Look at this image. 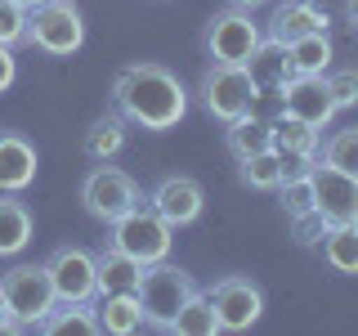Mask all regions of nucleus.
Here are the masks:
<instances>
[{
  "label": "nucleus",
  "instance_id": "1",
  "mask_svg": "<svg viewBox=\"0 0 358 336\" xmlns=\"http://www.w3.org/2000/svg\"><path fill=\"white\" fill-rule=\"evenodd\" d=\"M112 99H117L121 117H130L143 130H171L188 112V90L179 76L162 63H130L112 81Z\"/></svg>",
  "mask_w": 358,
  "mask_h": 336
},
{
  "label": "nucleus",
  "instance_id": "2",
  "mask_svg": "<svg viewBox=\"0 0 358 336\" xmlns=\"http://www.w3.org/2000/svg\"><path fill=\"white\" fill-rule=\"evenodd\" d=\"M197 291V283L184 274L179 265L171 260H157V265H143L139 274V287H134V296H139V309H143V323L157 332H171L175 314L184 309V300Z\"/></svg>",
  "mask_w": 358,
  "mask_h": 336
},
{
  "label": "nucleus",
  "instance_id": "3",
  "mask_svg": "<svg viewBox=\"0 0 358 336\" xmlns=\"http://www.w3.org/2000/svg\"><path fill=\"white\" fill-rule=\"evenodd\" d=\"M112 238L108 246H117V251H126L130 260L139 265H157V260H171V224H166L148 202H134L126 216H117L108 224Z\"/></svg>",
  "mask_w": 358,
  "mask_h": 336
},
{
  "label": "nucleus",
  "instance_id": "4",
  "mask_svg": "<svg viewBox=\"0 0 358 336\" xmlns=\"http://www.w3.org/2000/svg\"><path fill=\"white\" fill-rule=\"evenodd\" d=\"M27 45H36L50 59H67L85 45V18L72 0H45L27 9Z\"/></svg>",
  "mask_w": 358,
  "mask_h": 336
},
{
  "label": "nucleus",
  "instance_id": "5",
  "mask_svg": "<svg viewBox=\"0 0 358 336\" xmlns=\"http://www.w3.org/2000/svg\"><path fill=\"white\" fill-rule=\"evenodd\" d=\"M0 291H5V305L9 318H14V332L22 328H36V323L59 305L50 283V269L45 265H14L9 274H0Z\"/></svg>",
  "mask_w": 358,
  "mask_h": 336
},
{
  "label": "nucleus",
  "instance_id": "6",
  "mask_svg": "<svg viewBox=\"0 0 358 336\" xmlns=\"http://www.w3.org/2000/svg\"><path fill=\"white\" fill-rule=\"evenodd\" d=\"M197 94H201V108L215 121H224V126L255 108V81L246 72V63H210Z\"/></svg>",
  "mask_w": 358,
  "mask_h": 336
},
{
  "label": "nucleus",
  "instance_id": "7",
  "mask_svg": "<svg viewBox=\"0 0 358 336\" xmlns=\"http://www.w3.org/2000/svg\"><path fill=\"white\" fill-rule=\"evenodd\" d=\"M260 22L251 18V9H220L215 18L206 22V54L210 63H246L255 54V45H260Z\"/></svg>",
  "mask_w": 358,
  "mask_h": 336
},
{
  "label": "nucleus",
  "instance_id": "8",
  "mask_svg": "<svg viewBox=\"0 0 358 336\" xmlns=\"http://www.w3.org/2000/svg\"><path fill=\"white\" fill-rule=\"evenodd\" d=\"M81 202H85V211L94 220H103L112 224L117 216H126V211L134 206V202H143L139 197V184L121 171V166H94V171L85 175V184H81Z\"/></svg>",
  "mask_w": 358,
  "mask_h": 336
},
{
  "label": "nucleus",
  "instance_id": "9",
  "mask_svg": "<svg viewBox=\"0 0 358 336\" xmlns=\"http://www.w3.org/2000/svg\"><path fill=\"white\" fill-rule=\"evenodd\" d=\"M313 179V211H318L327 224H358V179L336 171L327 162L309 166Z\"/></svg>",
  "mask_w": 358,
  "mask_h": 336
},
{
  "label": "nucleus",
  "instance_id": "10",
  "mask_svg": "<svg viewBox=\"0 0 358 336\" xmlns=\"http://www.w3.org/2000/svg\"><path fill=\"white\" fill-rule=\"evenodd\" d=\"M206 296H210V305H215V314H220V332H246L264 314V291L255 287L251 278H242V274L220 278Z\"/></svg>",
  "mask_w": 358,
  "mask_h": 336
},
{
  "label": "nucleus",
  "instance_id": "11",
  "mask_svg": "<svg viewBox=\"0 0 358 336\" xmlns=\"http://www.w3.org/2000/svg\"><path fill=\"white\" fill-rule=\"evenodd\" d=\"M50 269V283H54V296L59 300H90L99 296V278H94V255L85 251V246H59V251L45 260Z\"/></svg>",
  "mask_w": 358,
  "mask_h": 336
},
{
  "label": "nucleus",
  "instance_id": "12",
  "mask_svg": "<svg viewBox=\"0 0 358 336\" xmlns=\"http://www.w3.org/2000/svg\"><path fill=\"white\" fill-rule=\"evenodd\" d=\"M148 206L162 216L171 229H184V224H193L201 216V206H206V193H201V184L193 175H166L162 184L152 188Z\"/></svg>",
  "mask_w": 358,
  "mask_h": 336
},
{
  "label": "nucleus",
  "instance_id": "13",
  "mask_svg": "<svg viewBox=\"0 0 358 336\" xmlns=\"http://www.w3.org/2000/svg\"><path fill=\"white\" fill-rule=\"evenodd\" d=\"M282 112L318 130V126H327L341 108H336V99H331V90H327L322 76H291L282 85Z\"/></svg>",
  "mask_w": 358,
  "mask_h": 336
},
{
  "label": "nucleus",
  "instance_id": "14",
  "mask_svg": "<svg viewBox=\"0 0 358 336\" xmlns=\"http://www.w3.org/2000/svg\"><path fill=\"white\" fill-rule=\"evenodd\" d=\"M273 153L282 157L287 175L309 171L313 157H318V130L305 126V121H296V117H287V112H278L273 117Z\"/></svg>",
  "mask_w": 358,
  "mask_h": 336
},
{
  "label": "nucleus",
  "instance_id": "15",
  "mask_svg": "<svg viewBox=\"0 0 358 336\" xmlns=\"http://www.w3.org/2000/svg\"><path fill=\"white\" fill-rule=\"evenodd\" d=\"M327 9L313 5V0H287V5L273 9V18H268V36L273 41H300V36H313V31H327Z\"/></svg>",
  "mask_w": 358,
  "mask_h": 336
},
{
  "label": "nucleus",
  "instance_id": "16",
  "mask_svg": "<svg viewBox=\"0 0 358 336\" xmlns=\"http://www.w3.org/2000/svg\"><path fill=\"white\" fill-rule=\"evenodd\" d=\"M36 179V148L22 134L0 130V193H22Z\"/></svg>",
  "mask_w": 358,
  "mask_h": 336
},
{
  "label": "nucleus",
  "instance_id": "17",
  "mask_svg": "<svg viewBox=\"0 0 358 336\" xmlns=\"http://www.w3.org/2000/svg\"><path fill=\"white\" fill-rule=\"evenodd\" d=\"M246 72H251L255 90H282L291 76H296V67H291V50L282 41H260L255 45V54L246 59Z\"/></svg>",
  "mask_w": 358,
  "mask_h": 336
},
{
  "label": "nucleus",
  "instance_id": "18",
  "mask_svg": "<svg viewBox=\"0 0 358 336\" xmlns=\"http://www.w3.org/2000/svg\"><path fill=\"white\" fill-rule=\"evenodd\" d=\"M94 318H99V332H108V336H130V332H139V328H143L139 296H134V291H112V296H99Z\"/></svg>",
  "mask_w": 358,
  "mask_h": 336
},
{
  "label": "nucleus",
  "instance_id": "19",
  "mask_svg": "<svg viewBox=\"0 0 358 336\" xmlns=\"http://www.w3.org/2000/svg\"><path fill=\"white\" fill-rule=\"evenodd\" d=\"M139 274H143V265L130 260V255L117 251V246H103V251L94 255L99 296H112V291H134V287H139Z\"/></svg>",
  "mask_w": 358,
  "mask_h": 336
},
{
  "label": "nucleus",
  "instance_id": "20",
  "mask_svg": "<svg viewBox=\"0 0 358 336\" xmlns=\"http://www.w3.org/2000/svg\"><path fill=\"white\" fill-rule=\"evenodd\" d=\"M36 332H45V336H72V332L76 336H99V318L81 300H59V305L36 323Z\"/></svg>",
  "mask_w": 358,
  "mask_h": 336
},
{
  "label": "nucleus",
  "instance_id": "21",
  "mask_svg": "<svg viewBox=\"0 0 358 336\" xmlns=\"http://www.w3.org/2000/svg\"><path fill=\"white\" fill-rule=\"evenodd\" d=\"M224 139H229V153L238 157H251V153H264V148H273V121H264V117H255V108L246 112V117L238 121H229V130H224Z\"/></svg>",
  "mask_w": 358,
  "mask_h": 336
},
{
  "label": "nucleus",
  "instance_id": "22",
  "mask_svg": "<svg viewBox=\"0 0 358 336\" xmlns=\"http://www.w3.org/2000/svg\"><path fill=\"white\" fill-rule=\"evenodd\" d=\"M31 242V211L14 193H0V255H18Z\"/></svg>",
  "mask_w": 358,
  "mask_h": 336
},
{
  "label": "nucleus",
  "instance_id": "23",
  "mask_svg": "<svg viewBox=\"0 0 358 336\" xmlns=\"http://www.w3.org/2000/svg\"><path fill=\"white\" fill-rule=\"evenodd\" d=\"M318 242H322V260L336 274H358V224H327Z\"/></svg>",
  "mask_w": 358,
  "mask_h": 336
},
{
  "label": "nucleus",
  "instance_id": "24",
  "mask_svg": "<svg viewBox=\"0 0 358 336\" xmlns=\"http://www.w3.org/2000/svg\"><path fill=\"white\" fill-rule=\"evenodd\" d=\"M171 332H179V336H215L220 332V314H215L206 291H193V296L184 300V309L175 314Z\"/></svg>",
  "mask_w": 358,
  "mask_h": 336
},
{
  "label": "nucleus",
  "instance_id": "25",
  "mask_svg": "<svg viewBox=\"0 0 358 336\" xmlns=\"http://www.w3.org/2000/svg\"><path fill=\"white\" fill-rule=\"evenodd\" d=\"M238 175H242L246 188H255V193H273V188L282 184L287 166H282V157H278L273 148H264V153L242 157V162H238Z\"/></svg>",
  "mask_w": 358,
  "mask_h": 336
},
{
  "label": "nucleus",
  "instance_id": "26",
  "mask_svg": "<svg viewBox=\"0 0 358 336\" xmlns=\"http://www.w3.org/2000/svg\"><path fill=\"white\" fill-rule=\"evenodd\" d=\"M287 50H291V67H296V76H322L331 67V41H327V31L300 36V41H291Z\"/></svg>",
  "mask_w": 358,
  "mask_h": 336
},
{
  "label": "nucleus",
  "instance_id": "27",
  "mask_svg": "<svg viewBox=\"0 0 358 336\" xmlns=\"http://www.w3.org/2000/svg\"><path fill=\"white\" fill-rule=\"evenodd\" d=\"M121 148H126V121H121L117 112H112V117H99L85 134V153L94 157V162H112Z\"/></svg>",
  "mask_w": 358,
  "mask_h": 336
},
{
  "label": "nucleus",
  "instance_id": "28",
  "mask_svg": "<svg viewBox=\"0 0 358 336\" xmlns=\"http://www.w3.org/2000/svg\"><path fill=\"white\" fill-rule=\"evenodd\" d=\"M273 193H278V202H282L287 220H291V216H305V211H313V179H309V171L282 175V184H278Z\"/></svg>",
  "mask_w": 358,
  "mask_h": 336
},
{
  "label": "nucleus",
  "instance_id": "29",
  "mask_svg": "<svg viewBox=\"0 0 358 336\" xmlns=\"http://www.w3.org/2000/svg\"><path fill=\"white\" fill-rule=\"evenodd\" d=\"M322 162L358 179V126H350V130H336L331 139H327V148H322Z\"/></svg>",
  "mask_w": 358,
  "mask_h": 336
},
{
  "label": "nucleus",
  "instance_id": "30",
  "mask_svg": "<svg viewBox=\"0 0 358 336\" xmlns=\"http://www.w3.org/2000/svg\"><path fill=\"white\" fill-rule=\"evenodd\" d=\"M27 41V9L14 5V0H0V45H22Z\"/></svg>",
  "mask_w": 358,
  "mask_h": 336
},
{
  "label": "nucleus",
  "instance_id": "31",
  "mask_svg": "<svg viewBox=\"0 0 358 336\" xmlns=\"http://www.w3.org/2000/svg\"><path fill=\"white\" fill-rule=\"evenodd\" d=\"M322 81H327L331 90V99H336V108H354L358 104V72H322Z\"/></svg>",
  "mask_w": 358,
  "mask_h": 336
},
{
  "label": "nucleus",
  "instance_id": "32",
  "mask_svg": "<svg viewBox=\"0 0 358 336\" xmlns=\"http://www.w3.org/2000/svg\"><path fill=\"white\" fill-rule=\"evenodd\" d=\"M291 229H296V242L313 246V242L322 238V229H327V220H322L318 211H305V216H291Z\"/></svg>",
  "mask_w": 358,
  "mask_h": 336
},
{
  "label": "nucleus",
  "instance_id": "33",
  "mask_svg": "<svg viewBox=\"0 0 358 336\" xmlns=\"http://www.w3.org/2000/svg\"><path fill=\"white\" fill-rule=\"evenodd\" d=\"M14 81H18V59H14V50H9V45H0V94H5Z\"/></svg>",
  "mask_w": 358,
  "mask_h": 336
},
{
  "label": "nucleus",
  "instance_id": "34",
  "mask_svg": "<svg viewBox=\"0 0 358 336\" xmlns=\"http://www.w3.org/2000/svg\"><path fill=\"white\" fill-rule=\"evenodd\" d=\"M0 332H14V318H9V305H5V291H0Z\"/></svg>",
  "mask_w": 358,
  "mask_h": 336
},
{
  "label": "nucleus",
  "instance_id": "35",
  "mask_svg": "<svg viewBox=\"0 0 358 336\" xmlns=\"http://www.w3.org/2000/svg\"><path fill=\"white\" fill-rule=\"evenodd\" d=\"M345 18H350L354 27H358V0H345Z\"/></svg>",
  "mask_w": 358,
  "mask_h": 336
},
{
  "label": "nucleus",
  "instance_id": "36",
  "mask_svg": "<svg viewBox=\"0 0 358 336\" xmlns=\"http://www.w3.org/2000/svg\"><path fill=\"white\" fill-rule=\"evenodd\" d=\"M229 5H238V9H255V5H264V0H229Z\"/></svg>",
  "mask_w": 358,
  "mask_h": 336
},
{
  "label": "nucleus",
  "instance_id": "37",
  "mask_svg": "<svg viewBox=\"0 0 358 336\" xmlns=\"http://www.w3.org/2000/svg\"><path fill=\"white\" fill-rule=\"evenodd\" d=\"M14 5H22V9H36V5H45V0H14Z\"/></svg>",
  "mask_w": 358,
  "mask_h": 336
}]
</instances>
